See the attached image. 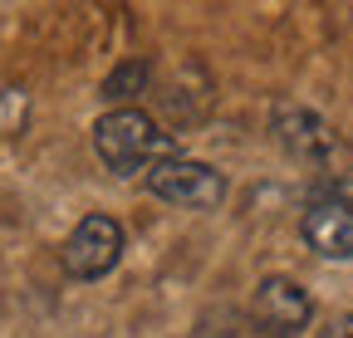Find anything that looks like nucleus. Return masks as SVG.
Masks as SVG:
<instances>
[{"label":"nucleus","instance_id":"nucleus-1","mask_svg":"<svg viewBox=\"0 0 353 338\" xmlns=\"http://www.w3.org/2000/svg\"><path fill=\"white\" fill-rule=\"evenodd\" d=\"M94 152L99 162L108 167V172L118 177H148L157 162H172V157H182L176 152V138L162 133L157 123L143 113V108H113L94 123Z\"/></svg>","mask_w":353,"mask_h":338},{"label":"nucleus","instance_id":"nucleus-2","mask_svg":"<svg viewBox=\"0 0 353 338\" xmlns=\"http://www.w3.org/2000/svg\"><path fill=\"white\" fill-rule=\"evenodd\" d=\"M123 250H128L123 221L108 216V211H94V216H83V221L69 231L59 260H64V275H69V279H83V284H88V279H103V275L123 260Z\"/></svg>","mask_w":353,"mask_h":338},{"label":"nucleus","instance_id":"nucleus-3","mask_svg":"<svg viewBox=\"0 0 353 338\" xmlns=\"http://www.w3.org/2000/svg\"><path fill=\"white\" fill-rule=\"evenodd\" d=\"M299 231H304V245L319 260H353V187L334 177L304 206Z\"/></svg>","mask_w":353,"mask_h":338},{"label":"nucleus","instance_id":"nucleus-4","mask_svg":"<svg viewBox=\"0 0 353 338\" xmlns=\"http://www.w3.org/2000/svg\"><path fill=\"white\" fill-rule=\"evenodd\" d=\"M314 319V299H309V289L290 275H265L250 294V324L255 333L265 338H294L309 328Z\"/></svg>","mask_w":353,"mask_h":338},{"label":"nucleus","instance_id":"nucleus-5","mask_svg":"<svg viewBox=\"0 0 353 338\" xmlns=\"http://www.w3.org/2000/svg\"><path fill=\"white\" fill-rule=\"evenodd\" d=\"M270 118H275V138L290 147V157H299L304 167H319V172H334V167H339L343 142H339V133L329 128L314 108L280 98V103L270 108Z\"/></svg>","mask_w":353,"mask_h":338},{"label":"nucleus","instance_id":"nucleus-6","mask_svg":"<svg viewBox=\"0 0 353 338\" xmlns=\"http://www.w3.org/2000/svg\"><path fill=\"white\" fill-rule=\"evenodd\" d=\"M148 191L157 201L187 206V211H211V206L226 201V177H221L211 162L172 157V162H157L152 172H148Z\"/></svg>","mask_w":353,"mask_h":338},{"label":"nucleus","instance_id":"nucleus-7","mask_svg":"<svg viewBox=\"0 0 353 338\" xmlns=\"http://www.w3.org/2000/svg\"><path fill=\"white\" fill-rule=\"evenodd\" d=\"M148 83H152L148 59H128V64H118V69L103 78V98L123 103V98H132V94H148Z\"/></svg>","mask_w":353,"mask_h":338},{"label":"nucleus","instance_id":"nucleus-8","mask_svg":"<svg viewBox=\"0 0 353 338\" xmlns=\"http://www.w3.org/2000/svg\"><path fill=\"white\" fill-rule=\"evenodd\" d=\"M319 338H353V314H334V319L319 328Z\"/></svg>","mask_w":353,"mask_h":338}]
</instances>
